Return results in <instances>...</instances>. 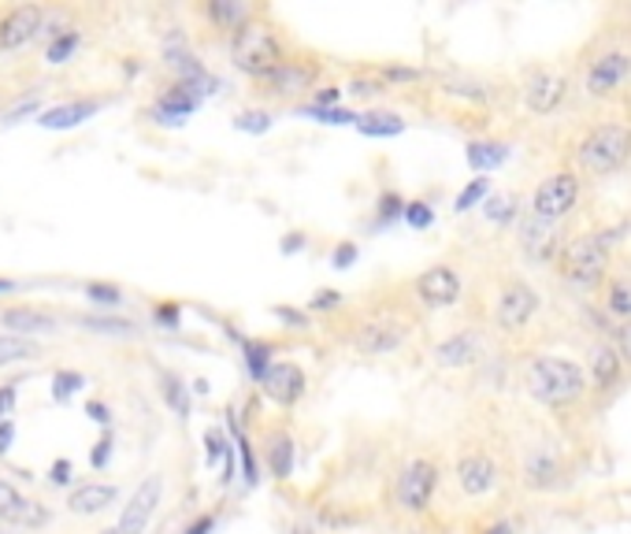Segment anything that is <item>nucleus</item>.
<instances>
[{"mask_svg": "<svg viewBox=\"0 0 631 534\" xmlns=\"http://www.w3.org/2000/svg\"><path fill=\"white\" fill-rule=\"evenodd\" d=\"M568 167L591 182H602V178L620 175L631 164V123L628 119H602L591 123L579 138L572 142V156H568Z\"/></svg>", "mask_w": 631, "mask_h": 534, "instance_id": "20e7f679", "label": "nucleus"}, {"mask_svg": "<svg viewBox=\"0 0 631 534\" xmlns=\"http://www.w3.org/2000/svg\"><path fill=\"white\" fill-rule=\"evenodd\" d=\"M480 534H516V523L513 520H498V523H491V527H483Z\"/></svg>", "mask_w": 631, "mask_h": 534, "instance_id": "052dcab7", "label": "nucleus"}, {"mask_svg": "<svg viewBox=\"0 0 631 534\" xmlns=\"http://www.w3.org/2000/svg\"><path fill=\"white\" fill-rule=\"evenodd\" d=\"M406 127H409L406 115L390 108L360 112V123H357V130L365 134V138H398V134H406Z\"/></svg>", "mask_w": 631, "mask_h": 534, "instance_id": "bb28decb", "label": "nucleus"}, {"mask_svg": "<svg viewBox=\"0 0 631 534\" xmlns=\"http://www.w3.org/2000/svg\"><path fill=\"white\" fill-rule=\"evenodd\" d=\"M406 223H409L412 230H431V227H434V208H431L428 201H409Z\"/></svg>", "mask_w": 631, "mask_h": 534, "instance_id": "a18cd8bd", "label": "nucleus"}, {"mask_svg": "<svg viewBox=\"0 0 631 534\" xmlns=\"http://www.w3.org/2000/svg\"><path fill=\"white\" fill-rule=\"evenodd\" d=\"M412 534H417V531H412Z\"/></svg>", "mask_w": 631, "mask_h": 534, "instance_id": "774afa93", "label": "nucleus"}, {"mask_svg": "<svg viewBox=\"0 0 631 534\" xmlns=\"http://www.w3.org/2000/svg\"><path fill=\"white\" fill-rule=\"evenodd\" d=\"M376 75L387 82L390 90L395 86H412V82H420L423 78V71L420 67H401V64H387V67H379Z\"/></svg>", "mask_w": 631, "mask_h": 534, "instance_id": "79ce46f5", "label": "nucleus"}, {"mask_svg": "<svg viewBox=\"0 0 631 534\" xmlns=\"http://www.w3.org/2000/svg\"><path fill=\"white\" fill-rule=\"evenodd\" d=\"M487 349H491L487 327H472V323H469V327L450 331L446 338H439L431 345V364L439 371H450V375L472 371V368H483Z\"/></svg>", "mask_w": 631, "mask_h": 534, "instance_id": "4468645a", "label": "nucleus"}, {"mask_svg": "<svg viewBox=\"0 0 631 534\" xmlns=\"http://www.w3.org/2000/svg\"><path fill=\"white\" fill-rule=\"evenodd\" d=\"M480 212L491 227H498V230H509V227L520 223V216H516V197H505V193H491V201L483 205Z\"/></svg>", "mask_w": 631, "mask_h": 534, "instance_id": "72a5a7b5", "label": "nucleus"}, {"mask_svg": "<svg viewBox=\"0 0 631 534\" xmlns=\"http://www.w3.org/2000/svg\"><path fill=\"white\" fill-rule=\"evenodd\" d=\"M86 293H90V301H97V305H119V301H123V290L119 286H105V282H90Z\"/></svg>", "mask_w": 631, "mask_h": 534, "instance_id": "09e8293b", "label": "nucleus"}, {"mask_svg": "<svg viewBox=\"0 0 631 534\" xmlns=\"http://www.w3.org/2000/svg\"><path fill=\"white\" fill-rule=\"evenodd\" d=\"M108 457H112V438H101V442L93 446V453H90V464L93 468H105Z\"/></svg>", "mask_w": 631, "mask_h": 534, "instance_id": "6e6d98bb", "label": "nucleus"}, {"mask_svg": "<svg viewBox=\"0 0 631 534\" xmlns=\"http://www.w3.org/2000/svg\"><path fill=\"white\" fill-rule=\"evenodd\" d=\"M343 97H346V86H338V82H330V86H319V90L313 93V101H308V104H316V108H338V104H343Z\"/></svg>", "mask_w": 631, "mask_h": 534, "instance_id": "de8ad7c7", "label": "nucleus"}, {"mask_svg": "<svg viewBox=\"0 0 631 534\" xmlns=\"http://www.w3.org/2000/svg\"><path fill=\"white\" fill-rule=\"evenodd\" d=\"M275 316H278V320H286V327H294V331H308V327H313L308 312H297V308H290V305H278V308H275Z\"/></svg>", "mask_w": 631, "mask_h": 534, "instance_id": "3c124183", "label": "nucleus"}, {"mask_svg": "<svg viewBox=\"0 0 631 534\" xmlns=\"http://www.w3.org/2000/svg\"><path fill=\"white\" fill-rule=\"evenodd\" d=\"M543 308V293L524 275H502L491 293V331L502 338H520Z\"/></svg>", "mask_w": 631, "mask_h": 534, "instance_id": "423d86ee", "label": "nucleus"}, {"mask_svg": "<svg viewBox=\"0 0 631 534\" xmlns=\"http://www.w3.org/2000/svg\"><path fill=\"white\" fill-rule=\"evenodd\" d=\"M420 327V308L412 297H376L368 305L349 308L338 323V342L357 356H395L412 342Z\"/></svg>", "mask_w": 631, "mask_h": 534, "instance_id": "f257e3e1", "label": "nucleus"}, {"mask_svg": "<svg viewBox=\"0 0 631 534\" xmlns=\"http://www.w3.org/2000/svg\"><path fill=\"white\" fill-rule=\"evenodd\" d=\"M598 297H602V312L609 320L628 323L631 320V268H617Z\"/></svg>", "mask_w": 631, "mask_h": 534, "instance_id": "393cba45", "label": "nucleus"}, {"mask_svg": "<svg viewBox=\"0 0 631 534\" xmlns=\"http://www.w3.org/2000/svg\"><path fill=\"white\" fill-rule=\"evenodd\" d=\"M360 260V245L354 242V238H343V242L330 245V268L335 271H349Z\"/></svg>", "mask_w": 631, "mask_h": 534, "instance_id": "a19ab883", "label": "nucleus"}, {"mask_svg": "<svg viewBox=\"0 0 631 534\" xmlns=\"http://www.w3.org/2000/svg\"><path fill=\"white\" fill-rule=\"evenodd\" d=\"M297 115H305V119H313V123H324V127H357L360 123V112L354 108H316V104H302L297 108Z\"/></svg>", "mask_w": 631, "mask_h": 534, "instance_id": "f704fd0d", "label": "nucleus"}, {"mask_svg": "<svg viewBox=\"0 0 631 534\" xmlns=\"http://www.w3.org/2000/svg\"><path fill=\"white\" fill-rule=\"evenodd\" d=\"M308 249V234L305 230H290V234L283 238V245H278V253L283 256H297V253H305Z\"/></svg>", "mask_w": 631, "mask_h": 534, "instance_id": "603ef678", "label": "nucleus"}, {"mask_svg": "<svg viewBox=\"0 0 631 534\" xmlns=\"http://www.w3.org/2000/svg\"><path fill=\"white\" fill-rule=\"evenodd\" d=\"M242 345V360H245V371H250L253 383H261L275 364V345L267 338H238Z\"/></svg>", "mask_w": 631, "mask_h": 534, "instance_id": "c756f323", "label": "nucleus"}, {"mask_svg": "<svg viewBox=\"0 0 631 534\" xmlns=\"http://www.w3.org/2000/svg\"><path fill=\"white\" fill-rule=\"evenodd\" d=\"M442 486V464L431 453H417L401 464L395 479V512L406 520L428 516Z\"/></svg>", "mask_w": 631, "mask_h": 534, "instance_id": "6e6552de", "label": "nucleus"}, {"mask_svg": "<svg viewBox=\"0 0 631 534\" xmlns=\"http://www.w3.org/2000/svg\"><path fill=\"white\" fill-rule=\"evenodd\" d=\"M153 316H157L160 327H168V331L179 327V305H157V312H153Z\"/></svg>", "mask_w": 631, "mask_h": 534, "instance_id": "5fc2aeb1", "label": "nucleus"}, {"mask_svg": "<svg viewBox=\"0 0 631 534\" xmlns=\"http://www.w3.org/2000/svg\"><path fill=\"white\" fill-rule=\"evenodd\" d=\"M198 104H201V93H198V90H190V86H182V82H175V86L160 97L157 115H160V123H182L186 115L198 112Z\"/></svg>", "mask_w": 631, "mask_h": 534, "instance_id": "cd10ccee", "label": "nucleus"}, {"mask_svg": "<svg viewBox=\"0 0 631 534\" xmlns=\"http://www.w3.org/2000/svg\"><path fill=\"white\" fill-rule=\"evenodd\" d=\"M290 56H294V52H290V41L283 38V30L264 15H256L253 23H245L231 38V64L253 82L267 78Z\"/></svg>", "mask_w": 631, "mask_h": 534, "instance_id": "39448f33", "label": "nucleus"}, {"mask_svg": "<svg viewBox=\"0 0 631 534\" xmlns=\"http://www.w3.org/2000/svg\"><path fill=\"white\" fill-rule=\"evenodd\" d=\"M613 345L620 349V356H624L628 371H631V320L628 323H617L613 327Z\"/></svg>", "mask_w": 631, "mask_h": 534, "instance_id": "864d4df0", "label": "nucleus"}, {"mask_svg": "<svg viewBox=\"0 0 631 534\" xmlns=\"http://www.w3.org/2000/svg\"><path fill=\"white\" fill-rule=\"evenodd\" d=\"M628 234V227H595V230H579V234L565 238L561 253H557L554 268L557 279L576 293H602V286L613 275V260H617V242Z\"/></svg>", "mask_w": 631, "mask_h": 534, "instance_id": "7ed1b4c3", "label": "nucleus"}, {"mask_svg": "<svg viewBox=\"0 0 631 534\" xmlns=\"http://www.w3.org/2000/svg\"><path fill=\"white\" fill-rule=\"evenodd\" d=\"M0 520L15 523V527H45L49 512H45V505L30 501L27 494H19L15 486H8L4 479H0Z\"/></svg>", "mask_w": 631, "mask_h": 534, "instance_id": "4be33fe9", "label": "nucleus"}, {"mask_svg": "<svg viewBox=\"0 0 631 534\" xmlns=\"http://www.w3.org/2000/svg\"><path fill=\"white\" fill-rule=\"evenodd\" d=\"M583 201V178L572 167H557L546 178H539V186L527 197V216L543 219V223H565Z\"/></svg>", "mask_w": 631, "mask_h": 534, "instance_id": "9d476101", "label": "nucleus"}, {"mask_svg": "<svg viewBox=\"0 0 631 534\" xmlns=\"http://www.w3.org/2000/svg\"><path fill=\"white\" fill-rule=\"evenodd\" d=\"M516 238H520V245L535 260H543V264H554L557 253H561V245H565V238L557 234V227L543 223V219H535V216H524L520 223H516Z\"/></svg>", "mask_w": 631, "mask_h": 534, "instance_id": "aec40b11", "label": "nucleus"}, {"mask_svg": "<svg viewBox=\"0 0 631 534\" xmlns=\"http://www.w3.org/2000/svg\"><path fill=\"white\" fill-rule=\"evenodd\" d=\"M227 453H231V442L223 438L220 427H209V431H204V460H209V468L212 464H223Z\"/></svg>", "mask_w": 631, "mask_h": 534, "instance_id": "c03bdc74", "label": "nucleus"}, {"mask_svg": "<svg viewBox=\"0 0 631 534\" xmlns=\"http://www.w3.org/2000/svg\"><path fill=\"white\" fill-rule=\"evenodd\" d=\"M12 438H15V427H12V423H0V453H8Z\"/></svg>", "mask_w": 631, "mask_h": 534, "instance_id": "680f3d73", "label": "nucleus"}, {"mask_svg": "<svg viewBox=\"0 0 631 534\" xmlns=\"http://www.w3.org/2000/svg\"><path fill=\"white\" fill-rule=\"evenodd\" d=\"M201 12H204V19H209V27L220 30V34H227V38H234L245 23H253V19L261 15L253 4H245V0H209Z\"/></svg>", "mask_w": 631, "mask_h": 534, "instance_id": "5701e85b", "label": "nucleus"}, {"mask_svg": "<svg viewBox=\"0 0 631 534\" xmlns=\"http://www.w3.org/2000/svg\"><path fill=\"white\" fill-rule=\"evenodd\" d=\"M568 90H572V78L565 75L561 67H532L520 82V101L524 112L535 115V119H546V115H557L565 108Z\"/></svg>", "mask_w": 631, "mask_h": 534, "instance_id": "2eb2a0df", "label": "nucleus"}, {"mask_svg": "<svg viewBox=\"0 0 631 534\" xmlns=\"http://www.w3.org/2000/svg\"><path fill=\"white\" fill-rule=\"evenodd\" d=\"M261 394L272 401L275 408H297L305 401V394H308V371L302 368V364H294V360H275L272 364V371L264 375L261 383Z\"/></svg>", "mask_w": 631, "mask_h": 534, "instance_id": "f3484780", "label": "nucleus"}, {"mask_svg": "<svg viewBox=\"0 0 631 534\" xmlns=\"http://www.w3.org/2000/svg\"><path fill=\"white\" fill-rule=\"evenodd\" d=\"M308 312H343L346 308V293L343 290H316L308 297Z\"/></svg>", "mask_w": 631, "mask_h": 534, "instance_id": "37998d69", "label": "nucleus"}, {"mask_svg": "<svg viewBox=\"0 0 631 534\" xmlns=\"http://www.w3.org/2000/svg\"><path fill=\"white\" fill-rule=\"evenodd\" d=\"M160 397L168 401V408L179 416V420L190 416V390H186V383L179 379V375H164V379H160Z\"/></svg>", "mask_w": 631, "mask_h": 534, "instance_id": "c9c22d12", "label": "nucleus"}, {"mask_svg": "<svg viewBox=\"0 0 631 534\" xmlns=\"http://www.w3.org/2000/svg\"><path fill=\"white\" fill-rule=\"evenodd\" d=\"M587 379H591V394L595 401H609V397H617L620 390H624L628 383V364L624 356H620V349L613 345V338H598L587 345Z\"/></svg>", "mask_w": 631, "mask_h": 534, "instance_id": "dca6fc26", "label": "nucleus"}, {"mask_svg": "<svg viewBox=\"0 0 631 534\" xmlns=\"http://www.w3.org/2000/svg\"><path fill=\"white\" fill-rule=\"evenodd\" d=\"M12 408H15V383L0 386V423H4V416H12Z\"/></svg>", "mask_w": 631, "mask_h": 534, "instance_id": "13d9d810", "label": "nucleus"}, {"mask_svg": "<svg viewBox=\"0 0 631 534\" xmlns=\"http://www.w3.org/2000/svg\"><path fill=\"white\" fill-rule=\"evenodd\" d=\"M319 78H324V64H319L316 56H302V52H294V56L283 60V64L272 71V75L253 82V86L264 101L297 104V108H302V101L308 104L313 101V93L319 90Z\"/></svg>", "mask_w": 631, "mask_h": 534, "instance_id": "1a4fd4ad", "label": "nucleus"}, {"mask_svg": "<svg viewBox=\"0 0 631 534\" xmlns=\"http://www.w3.org/2000/svg\"><path fill=\"white\" fill-rule=\"evenodd\" d=\"M215 531V516L212 512H204V516H198L190 523V527H186V534H212Z\"/></svg>", "mask_w": 631, "mask_h": 534, "instance_id": "bf43d9fd", "label": "nucleus"}, {"mask_svg": "<svg viewBox=\"0 0 631 534\" xmlns=\"http://www.w3.org/2000/svg\"><path fill=\"white\" fill-rule=\"evenodd\" d=\"M101 104L97 101H78V104H64V108H53L41 115V127H53V130H67V127H78L82 119H90Z\"/></svg>", "mask_w": 631, "mask_h": 534, "instance_id": "2f4dec72", "label": "nucleus"}, {"mask_svg": "<svg viewBox=\"0 0 631 534\" xmlns=\"http://www.w3.org/2000/svg\"><path fill=\"white\" fill-rule=\"evenodd\" d=\"M520 386L535 405L554 416H579L595 401L587 368L561 353H532L520 364Z\"/></svg>", "mask_w": 631, "mask_h": 534, "instance_id": "f03ea898", "label": "nucleus"}, {"mask_svg": "<svg viewBox=\"0 0 631 534\" xmlns=\"http://www.w3.org/2000/svg\"><path fill=\"white\" fill-rule=\"evenodd\" d=\"M82 327L101 331V334H134V323L127 320H82Z\"/></svg>", "mask_w": 631, "mask_h": 534, "instance_id": "8fccbe9b", "label": "nucleus"}, {"mask_svg": "<svg viewBox=\"0 0 631 534\" xmlns=\"http://www.w3.org/2000/svg\"><path fill=\"white\" fill-rule=\"evenodd\" d=\"M628 15H631V8H628Z\"/></svg>", "mask_w": 631, "mask_h": 534, "instance_id": "338daca9", "label": "nucleus"}, {"mask_svg": "<svg viewBox=\"0 0 631 534\" xmlns=\"http://www.w3.org/2000/svg\"><path fill=\"white\" fill-rule=\"evenodd\" d=\"M409 297H412V305L423 308V312L458 308L461 297H464V275H461V268L450 264V260L423 268L420 275L409 282Z\"/></svg>", "mask_w": 631, "mask_h": 534, "instance_id": "ddd939ff", "label": "nucleus"}, {"mask_svg": "<svg viewBox=\"0 0 631 534\" xmlns=\"http://www.w3.org/2000/svg\"><path fill=\"white\" fill-rule=\"evenodd\" d=\"M231 431H234V446H238V453H242V475H245V486H256L261 483V464H256V453H253V442L245 438L242 431H238V420L231 416Z\"/></svg>", "mask_w": 631, "mask_h": 534, "instance_id": "4c0bfd02", "label": "nucleus"}, {"mask_svg": "<svg viewBox=\"0 0 631 534\" xmlns=\"http://www.w3.org/2000/svg\"><path fill=\"white\" fill-rule=\"evenodd\" d=\"M38 342L30 338H19V334H0V368H8V364H19V360H30V356H38Z\"/></svg>", "mask_w": 631, "mask_h": 534, "instance_id": "e433bc0d", "label": "nucleus"}, {"mask_svg": "<svg viewBox=\"0 0 631 534\" xmlns=\"http://www.w3.org/2000/svg\"><path fill=\"white\" fill-rule=\"evenodd\" d=\"M75 386H82V375H71V371H60L56 375V397H67Z\"/></svg>", "mask_w": 631, "mask_h": 534, "instance_id": "4d7b16f0", "label": "nucleus"}, {"mask_svg": "<svg viewBox=\"0 0 631 534\" xmlns=\"http://www.w3.org/2000/svg\"><path fill=\"white\" fill-rule=\"evenodd\" d=\"M491 201V178L487 175H475L461 186L458 197H453V216H469L475 208H483Z\"/></svg>", "mask_w": 631, "mask_h": 534, "instance_id": "7c9ffc66", "label": "nucleus"}, {"mask_svg": "<svg viewBox=\"0 0 631 534\" xmlns=\"http://www.w3.org/2000/svg\"><path fill=\"white\" fill-rule=\"evenodd\" d=\"M346 93H349V97H357V101H379L382 93H390V86L376 75V71H371V75L349 78V82H346Z\"/></svg>", "mask_w": 631, "mask_h": 534, "instance_id": "ea45409f", "label": "nucleus"}, {"mask_svg": "<svg viewBox=\"0 0 631 534\" xmlns=\"http://www.w3.org/2000/svg\"><path fill=\"white\" fill-rule=\"evenodd\" d=\"M453 483L469 501L491 498L502 483V460L487 442H461L453 457Z\"/></svg>", "mask_w": 631, "mask_h": 534, "instance_id": "f8f14e48", "label": "nucleus"}, {"mask_svg": "<svg viewBox=\"0 0 631 534\" xmlns=\"http://www.w3.org/2000/svg\"><path fill=\"white\" fill-rule=\"evenodd\" d=\"M275 127V112L272 108H245L234 115V130L245 134H267Z\"/></svg>", "mask_w": 631, "mask_h": 534, "instance_id": "58836bf2", "label": "nucleus"}, {"mask_svg": "<svg viewBox=\"0 0 631 534\" xmlns=\"http://www.w3.org/2000/svg\"><path fill=\"white\" fill-rule=\"evenodd\" d=\"M464 160L475 175H491L513 160V145L502 138H472L464 145Z\"/></svg>", "mask_w": 631, "mask_h": 534, "instance_id": "b1692460", "label": "nucleus"}, {"mask_svg": "<svg viewBox=\"0 0 631 534\" xmlns=\"http://www.w3.org/2000/svg\"><path fill=\"white\" fill-rule=\"evenodd\" d=\"M520 483L532 494H554L572 483V453L561 438H535L520 453Z\"/></svg>", "mask_w": 631, "mask_h": 534, "instance_id": "0eeeda50", "label": "nucleus"}, {"mask_svg": "<svg viewBox=\"0 0 631 534\" xmlns=\"http://www.w3.org/2000/svg\"><path fill=\"white\" fill-rule=\"evenodd\" d=\"M160 498H164V479L149 475L138 490H134V498L127 501V509H123V516H119V527L112 534H141L145 527H149V520H153V512H157Z\"/></svg>", "mask_w": 631, "mask_h": 534, "instance_id": "6ab92c4d", "label": "nucleus"}, {"mask_svg": "<svg viewBox=\"0 0 631 534\" xmlns=\"http://www.w3.org/2000/svg\"><path fill=\"white\" fill-rule=\"evenodd\" d=\"M261 457H264V468L275 483H290L297 471V438L290 427H267L264 438H261Z\"/></svg>", "mask_w": 631, "mask_h": 534, "instance_id": "a211bd4d", "label": "nucleus"}, {"mask_svg": "<svg viewBox=\"0 0 631 534\" xmlns=\"http://www.w3.org/2000/svg\"><path fill=\"white\" fill-rule=\"evenodd\" d=\"M90 416H93L97 423H108V408H105V405H90Z\"/></svg>", "mask_w": 631, "mask_h": 534, "instance_id": "0e129e2a", "label": "nucleus"}, {"mask_svg": "<svg viewBox=\"0 0 631 534\" xmlns=\"http://www.w3.org/2000/svg\"><path fill=\"white\" fill-rule=\"evenodd\" d=\"M41 19H45V12L34 8V4L12 8V12L0 19V49L12 52V49L30 45V41L38 38V30H41Z\"/></svg>", "mask_w": 631, "mask_h": 534, "instance_id": "412c9836", "label": "nucleus"}, {"mask_svg": "<svg viewBox=\"0 0 631 534\" xmlns=\"http://www.w3.org/2000/svg\"><path fill=\"white\" fill-rule=\"evenodd\" d=\"M0 323H4V327H12V331L19 334V338H23V334H38V331H56V316H53V312L27 308V305L4 308V316H0Z\"/></svg>", "mask_w": 631, "mask_h": 534, "instance_id": "c85d7f7f", "label": "nucleus"}, {"mask_svg": "<svg viewBox=\"0 0 631 534\" xmlns=\"http://www.w3.org/2000/svg\"><path fill=\"white\" fill-rule=\"evenodd\" d=\"M631 82V49L620 41L598 45L591 56H583V93L595 101H613Z\"/></svg>", "mask_w": 631, "mask_h": 534, "instance_id": "9b49d317", "label": "nucleus"}, {"mask_svg": "<svg viewBox=\"0 0 631 534\" xmlns=\"http://www.w3.org/2000/svg\"><path fill=\"white\" fill-rule=\"evenodd\" d=\"M119 490L116 486H105V483H86L78 486L75 494L67 498V505L75 516H97V512H105L108 505H116Z\"/></svg>", "mask_w": 631, "mask_h": 534, "instance_id": "a878e982", "label": "nucleus"}, {"mask_svg": "<svg viewBox=\"0 0 631 534\" xmlns=\"http://www.w3.org/2000/svg\"><path fill=\"white\" fill-rule=\"evenodd\" d=\"M290 534H319V531H316V523H305V520H297L294 527H290Z\"/></svg>", "mask_w": 631, "mask_h": 534, "instance_id": "e2e57ef3", "label": "nucleus"}, {"mask_svg": "<svg viewBox=\"0 0 631 534\" xmlns=\"http://www.w3.org/2000/svg\"><path fill=\"white\" fill-rule=\"evenodd\" d=\"M406 208L409 201L401 197L398 190H382L376 197V212H371V230H387V227H395L398 219H406Z\"/></svg>", "mask_w": 631, "mask_h": 534, "instance_id": "473e14b6", "label": "nucleus"}, {"mask_svg": "<svg viewBox=\"0 0 631 534\" xmlns=\"http://www.w3.org/2000/svg\"><path fill=\"white\" fill-rule=\"evenodd\" d=\"M75 49H78V30H67V34H60L53 45H49V64H64Z\"/></svg>", "mask_w": 631, "mask_h": 534, "instance_id": "49530a36", "label": "nucleus"}, {"mask_svg": "<svg viewBox=\"0 0 631 534\" xmlns=\"http://www.w3.org/2000/svg\"><path fill=\"white\" fill-rule=\"evenodd\" d=\"M15 286H12V282H8V279H0V293H12Z\"/></svg>", "mask_w": 631, "mask_h": 534, "instance_id": "69168bd1", "label": "nucleus"}]
</instances>
